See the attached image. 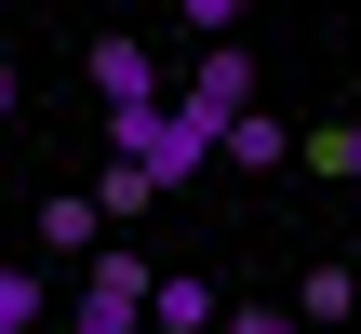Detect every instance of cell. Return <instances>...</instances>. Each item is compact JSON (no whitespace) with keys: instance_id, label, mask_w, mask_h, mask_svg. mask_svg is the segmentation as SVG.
<instances>
[{"instance_id":"1","label":"cell","mask_w":361,"mask_h":334,"mask_svg":"<svg viewBox=\"0 0 361 334\" xmlns=\"http://www.w3.org/2000/svg\"><path fill=\"white\" fill-rule=\"evenodd\" d=\"M147 295H161V268H147L134 241H107V254L67 281V334H147Z\"/></svg>"},{"instance_id":"2","label":"cell","mask_w":361,"mask_h":334,"mask_svg":"<svg viewBox=\"0 0 361 334\" xmlns=\"http://www.w3.org/2000/svg\"><path fill=\"white\" fill-rule=\"evenodd\" d=\"M80 67H94V94H107V120H134V107H174V94H161V54H147V40H94Z\"/></svg>"},{"instance_id":"3","label":"cell","mask_w":361,"mask_h":334,"mask_svg":"<svg viewBox=\"0 0 361 334\" xmlns=\"http://www.w3.org/2000/svg\"><path fill=\"white\" fill-rule=\"evenodd\" d=\"M255 80H268V67L228 40V54H201V67H188V94H174V107H201V120L228 134V120H255Z\"/></svg>"},{"instance_id":"4","label":"cell","mask_w":361,"mask_h":334,"mask_svg":"<svg viewBox=\"0 0 361 334\" xmlns=\"http://www.w3.org/2000/svg\"><path fill=\"white\" fill-rule=\"evenodd\" d=\"M40 254H54L67 281L107 254V214H94V187H54V201H40Z\"/></svg>"},{"instance_id":"5","label":"cell","mask_w":361,"mask_h":334,"mask_svg":"<svg viewBox=\"0 0 361 334\" xmlns=\"http://www.w3.org/2000/svg\"><path fill=\"white\" fill-rule=\"evenodd\" d=\"M147 334H228L214 281H174V268H161V295H147Z\"/></svg>"},{"instance_id":"6","label":"cell","mask_w":361,"mask_h":334,"mask_svg":"<svg viewBox=\"0 0 361 334\" xmlns=\"http://www.w3.org/2000/svg\"><path fill=\"white\" fill-rule=\"evenodd\" d=\"M281 308H295V321H308V334H335V321H348V308H361V268H308V281H295Z\"/></svg>"},{"instance_id":"7","label":"cell","mask_w":361,"mask_h":334,"mask_svg":"<svg viewBox=\"0 0 361 334\" xmlns=\"http://www.w3.org/2000/svg\"><path fill=\"white\" fill-rule=\"evenodd\" d=\"M228 161H241V174H281V161H308V147H295V134L255 107V120H228Z\"/></svg>"},{"instance_id":"8","label":"cell","mask_w":361,"mask_h":334,"mask_svg":"<svg viewBox=\"0 0 361 334\" xmlns=\"http://www.w3.org/2000/svg\"><path fill=\"white\" fill-rule=\"evenodd\" d=\"M0 334H54V281L40 268H0Z\"/></svg>"},{"instance_id":"9","label":"cell","mask_w":361,"mask_h":334,"mask_svg":"<svg viewBox=\"0 0 361 334\" xmlns=\"http://www.w3.org/2000/svg\"><path fill=\"white\" fill-rule=\"evenodd\" d=\"M308 174H348L361 187V120H322V134H308Z\"/></svg>"},{"instance_id":"10","label":"cell","mask_w":361,"mask_h":334,"mask_svg":"<svg viewBox=\"0 0 361 334\" xmlns=\"http://www.w3.org/2000/svg\"><path fill=\"white\" fill-rule=\"evenodd\" d=\"M228 334H308L295 308H228Z\"/></svg>"},{"instance_id":"11","label":"cell","mask_w":361,"mask_h":334,"mask_svg":"<svg viewBox=\"0 0 361 334\" xmlns=\"http://www.w3.org/2000/svg\"><path fill=\"white\" fill-rule=\"evenodd\" d=\"M0 134H13V67H0Z\"/></svg>"}]
</instances>
